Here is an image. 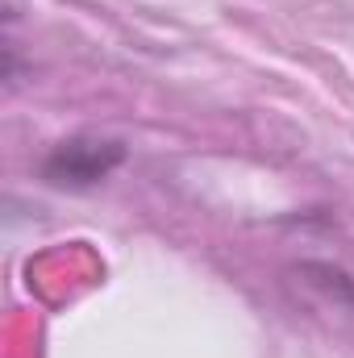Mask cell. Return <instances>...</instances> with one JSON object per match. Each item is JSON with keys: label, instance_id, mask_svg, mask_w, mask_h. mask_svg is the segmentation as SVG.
<instances>
[{"label": "cell", "instance_id": "cell-1", "mask_svg": "<svg viewBox=\"0 0 354 358\" xmlns=\"http://www.w3.org/2000/svg\"><path fill=\"white\" fill-rule=\"evenodd\" d=\"M121 163H125V146L117 138L80 134V138H67L50 150L42 176L59 187H92V183L108 179Z\"/></svg>", "mask_w": 354, "mask_h": 358}]
</instances>
